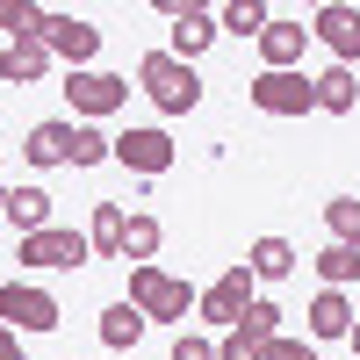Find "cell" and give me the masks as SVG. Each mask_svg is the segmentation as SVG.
Returning a JSON list of instances; mask_svg holds the SVG:
<instances>
[{"mask_svg": "<svg viewBox=\"0 0 360 360\" xmlns=\"http://www.w3.org/2000/svg\"><path fill=\"white\" fill-rule=\"evenodd\" d=\"M0 152H8V144H0Z\"/></svg>", "mask_w": 360, "mask_h": 360, "instance_id": "cell-34", "label": "cell"}, {"mask_svg": "<svg viewBox=\"0 0 360 360\" xmlns=\"http://www.w3.org/2000/svg\"><path fill=\"white\" fill-rule=\"evenodd\" d=\"M310 37L332 51V65H360V8H346V0H324V8L310 15Z\"/></svg>", "mask_w": 360, "mask_h": 360, "instance_id": "cell-10", "label": "cell"}, {"mask_svg": "<svg viewBox=\"0 0 360 360\" xmlns=\"http://www.w3.org/2000/svg\"><path fill=\"white\" fill-rule=\"evenodd\" d=\"M15 259L37 266V274H51V266H86V259H94V245H86V231L51 224V231H37V238H15Z\"/></svg>", "mask_w": 360, "mask_h": 360, "instance_id": "cell-8", "label": "cell"}, {"mask_svg": "<svg viewBox=\"0 0 360 360\" xmlns=\"http://www.w3.org/2000/svg\"><path fill=\"white\" fill-rule=\"evenodd\" d=\"M101 159H115V137L101 123H79L72 130V166H101Z\"/></svg>", "mask_w": 360, "mask_h": 360, "instance_id": "cell-26", "label": "cell"}, {"mask_svg": "<svg viewBox=\"0 0 360 360\" xmlns=\"http://www.w3.org/2000/svg\"><path fill=\"white\" fill-rule=\"evenodd\" d=\"M346 346H353V360H360V317H353V332H346Z\"/></svg>", "mask_w": 360, "mask_h": 360, "instance_id": "cell-31", "label": "cell"}, {"mask_svg": "<svg viewBox=\"0 0 360 360\" xmlns=\"http://www.w3.org/2000/svg\"><path fill=\"white\" fill-rule=\"evenodd\" d=\"M252 303H259V295H252V266L238 259V266H224V274H217V281L202 288L195 317L209 324V332H238V324H245V310H252Z\"/></svg>", "mask_w": 360, "mask_h": 360, "instance_id": "cell-3", "label": "cell"}, {"mask_svg": "<svg viewBox=\"0 0 360 360\" xmlns=\"http://www.w3.org/2000/svg\"><path fill=\"white\" fill-rule=\"evenodd\" d=\"M130 303L144 310V324H188L202 295L180 274H166V266H130Z\"/></svg>", "mask_w": 360, "mask_h": 360, "instance_id": "cell-2", "label": "cell"}, {"mask_svg": "<svg viewBox=\"0 0 360 360\" xmlns=\"http://www.w3.org/2000/svg\"><path fill=\"white\" fill-rule=\"evenodd\" d=\"M259 360H317V346H303V339H288V332H281V339H266V346H259Z\"/></svg>", "mask_w": 360, "mask_h": 360, "instance_id": "cell-29", "label": "cell"}, {"mask_svg": "<svg viewBox=\"0 0 360 360\" xmlns=\"http://www.w3.org/2000/svg\"><path fill=\"white\" fill-rule=\"evenodd\" d=\"M266 22H274V8H259V0H231V8L217 15V29H231V37H252V44H259Z\"/></svg>", "mask_w": 360, "mask_h": 360, "instance_id": "cell-25", "label": "cell"}, {"mask_svg": "<svg viewBox=\"0 0 360 360\" xmlns=\"http://www.w3.org/2000/svg\"><path fill=\"white\" fill-rule=\"evenodd\" d=\"M123 231H130V209L123 202H94V224H86L94 259H123Z\"/></svg>", "mask_w": 360, "mask_h": 360, "instance_id": "cell-15", "label": "cell"}, {"mask_svg": "<svg viewBox=\"0 0 360 360\" xmlns=\"http://www.w3.org/2000/svg\"><path fill=\"white\" fill-rule=\"evenodd\" d=\"M8 195H15V188H8V180H0V217H8Z\"/></svg>", "mask_w": 360, "mask_h": 360, "instance_id": "cell-32", "label": "cell"}, {"mask_svg": "<svg viewBox=\"0 0 360 360\" xmlns=\"http://www.w3.org/2000/svg\"><path fill=\"white\" fill-rule=\"evenodd\" d=\"M303 317H310V339H346V332H353V303H346V288H317Z\"/></svg>", "mask_w": 360, "mask_h": 360, "instance_id": "cell-14", "label": "cell"}, {"mask_svg": "<svg viewBox=\"0 0 360 360\" xmlns=\"http://www.w3.org/2000/svg\"><path fill=\"white\" fill-rule=\"evenodd\" d=\"M245 266H252V281H288L295 274V245H288V238H252Z\"/></svg>", "mask_w": 360, "mask_h": 360, "instance_id": "cell-18", "label": "cell"}, {"mask_svg": "<svg viewBox=\"0 0 360 360\" xmlns=\"http://www.w3.org/2000/svg\"><path fill=\"white\" fill-rule=\"evenodd\" d=\"M51 65H58V58L44 44H8V51H0V79H8V86H37Z\"/></svg>", "mask_w": 360, "mask_h": 360, "instance_id": "cell-17", "label": "cell"}, {"mask_svg": "<svg viewBox=\"0 0 360 360\" xmlns=\"http://www.w3.org/2000/svg\"><path fill=\"white\" fill-rule=\"evenodd\" d=\"M173 360H217V339H209V332H180L173 339Z\"/></svg>", "mask_w": 360, "mask_h": 360, "instance_id": "cell-28", "label": "cell"}, {"mask_svg": "<svg viewBox=\"0 0 360 360\" xmlns=\"http://www.w3.org/2000/svg\"><path fill=\"white\" fill-rule=\"evenodd\" d=\"M65 101L79 123H108L115 108H130V79H115V72H65Z\"/></svg>", "mask_w": 360, "mask_h": 360, "instance_id": "cell-7", "label": "cell"}, {"mask_svg": "<svg viewBox=\"0 0 360 360\" xmlns=\"http://www.w3.org/2000/svg\"><path fill=\"white\" fill-rule=\"evenodd\" d=\"M0 324L8 332H58V295L37 281H8L0 288Z\"/></svg>", "mask_w": 360, "mask_h": 360, "instance_id": "cell-9", "label": "cell"}, {"mask_svg": "<svg viewBox=\"0 0 360 360\" xmlns=\"http://www.w3.org/2000/svg\"><path fill=\"white\" fill-rule=\"evenodd\" d=\"M72 130L79 123H37L22 137V159L29 166H72Z\"/></svg>", "mask_w": 360, "mask_h": 360, "instance_id": "cell-13", "label": "cell"}, {"mask_svg": "<svg viewBox=\"0 0 360 360\" xmlns=\"http://www.w3.org/2000/svg\"><path fill=\"white\" fill-rule=\"evenodd\" d=\"M303 44H310V29L295 15H274L259 29V72H303Z\"/></svg>", "mask_w": 360, "mask_h": 360, "instance_id": "cell-11", "label": "cell"}, {"mask_svg": "<svg viewBox=\"0 0 360 360\" xmlns=\"http://www.w3.org/2000/svg\"><path fill=\"white\" fill-rule=\"evenodd\" d=\"M324 231H332V245H360V195L324 202Z\"/></svg>", "mask_w": 360, "mask_h": 360, "instance_id": "cell-24", "label": "cell"}, {"mask_svg": "<svg viewBox=\"0 0 360 360\" xmlns=\"http://www.w3.org/2000/svg\"><path fill=\"white\" fill-rule=\"evenodd\" d=\"M281 317H288V310H281V303H266V295H259V303L245 310V324H238V332L266 346V339H281Z\"/></svg>", "mask_w": 360, "mask_h": 360, "instance_id": "cell-27", "label": "cell"}, {"mask_svg": "<svg viewBox=\"0 0 360 360\" xmlns=\"http://www.w3.org/2000/svg\"><path fill=\"white\" fill-rule=\"evenodd\" d=\"M44 51H51L65 72H94V58H101V29L86 22V15H58V8H44Z\"/></svg>", "mask_w": 360, "mask_h": 360, "instance_id": "cell-4", "label": "cell"}, {"mask_svg": "<svg viewBox=\"0 0 360 360\" xmlns=\"http://www.w3.org/2000/svg\"><path fill=\"white\" fill-rule=\"evenodd\" d=\"M137 339H144V310L130 303V295H123V303H108V310H101V346H108V353H130Z\"/></svg>", "mask_w": 360, "mask_h": 360, "instance_id": "cell-19", "label": "cell"}, {"mask_svg": "<svg viewBox=\"0 0 360 360\" xmlns=\"http://www.w3.org/2000/svg\"><path fill=\"white\" fill-rule=\"evenodd\" d=\"M159 217H144V209H137V217H130V231H123V259L130 266H152V252H159Z\"/></svg>", "mask_w": 360, "mask_h": 360, "instance_id": "cell-23", "label": "cell"}, {"mask_svg": "<svg viewBox=\"0 0 360 360\" xmlns=\"http://www.w3.org/2000/svg\"><path fill=\"white\" fill-rule=\"evenodd\" d=\"M310 79H317V108H324V115H353V108H360L353 65H324V72H310Z\"/></svg>", "mask_w": 360, "mask_h": 360, "instance_id": "cell-16", "label": "cell"}, {"mask_svg": "<svg viewBox=\"0 0 360 360\" xmlns=\"http://www.w3.org/2000/svg\"><path fill=\"white\" fill-rule=\"evenodd\" d=\"M310 266H317L324 288H353V281H360V245H324Z\"/></svg>", "mask_w": 360, "mask_h": 360, "instance_id": "cell-21", "label": "cell"}, {"mask_svg": "<svg viewBox=\"0 0 360 360\" xmlns=\"http://www.w3.org/2000/svg\"><path fill=\"white\" fill-rule=\"evenodd\" d=\"M0 360H29L22 353V332H8V324H0Z\"/></svg>", "mask_w": 360, "mask_h": 360, "instance_id": "cell-30", "label": "cell"}, {"mask_svg": "<svg viewBox=\"0 0 360 360\" xmlns=\"http://www.w3.org/2000/svg\"><path fill=\"white\" fill-rule=\"evenodd\" d=\"M8 224H15V238L51 231V195H44V188H15V195H8Z\"/></svg>", "mask_w": 360, "mask_h": 360, "instance_id": "cell-20", "label": "cell"}, {"mask_svg": "<svg viewBox=\"0 0 360 360\" xmlns=\"http://www.w3.org/2000/svg\"><path fill=\"white\" fill-rule=\"evenodd\" d=\"M137 86L152 94L159 115H195L202 108V79H195V65H180L173 51H144L137 58Z\"/></svg>", "mask_w": 360, "mask_h": 360, "instance_id": "cell-1", "label": "cell"}, {"mask_svg": "<svg viewBox=\"0 0 360 360\" xmlns=\"http://www.w3.org/2000/svg\"><path fill=\"white\" fill-rule=\"evenodd\" d=\"M0 29H8V44H44V8H29V0H0Z\"/></svg>", "mask_w": 360, "mask_h": 360, "instance_id": "cell-22", "label": "cell"}, {"mask_svg": "<svg viewBox=\"0 0 360 360\" xmlns=\"http://www.w3.org/2000/svg\"><path fill=\"white\" fill-rule=\"evenodd\" d=\"M245 101L259 115H310L317 108V79L310 72H252L245 79Z\"/></svg>", "mask_w": 360, "mask_h": 360, "instance_id": "cell-6", "label": "cell"}, {"mask_svg": "<svg viewBox=\"0 0 360 360\" xmlns=\"http://www.w3.org/2000/svg\"><path fill=\"white\" fill-rule=\"evenodd\" d=\"M173 137L159 130V123H130V130H115V166H123V173H137L144 180V188H152V180L159 173H173Z\"/></svg>", "mask_w": 360, "mask_h": 360, "instance_id": "cell-5", "label": "cell"}, {"mask_svg": "<svg viewBox=\"0 0 360 360\" xmlns=\"http://www.w3.org/2000/svg\"><path fill=\"white\" fill-rule=\"evenodd\" d=\"M108 360H130V353H108Z\"/></svg>", "mask_w": 360, "mask_h": 360, "instance_id": "cell-33", "label": "cell"}, {"mask_svg": "<svg viewBox=\"0 0 360 360\" xmlns=\"http://www.w3.org/2000/svg\"><path fill=\"white\" fill-rule=\"evenodd\" d=\"M166 22H173V58H180V65H195V58L209 51V44H217L224 37V29H217V15H209V8H180V0H166Z\"/></svg>", "mask_w": 360, "mask_h": 360, "instance_id": "cell-12", "label": "cell"}]
</instances>
